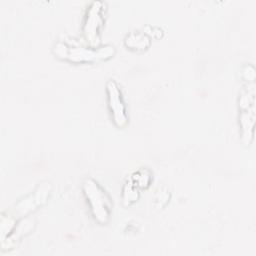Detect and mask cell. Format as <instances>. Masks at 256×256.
Listing matches in <instances>:
<instances>
[{"mask_svg":"<svg viewBox=\"0 0 256 256\" xmlns=\"http://www.w3.org/2000/svg\"><path fill=\"white\" fill-rule=\"evenodd\" d=\"M84 187L85 194L91 203L95 217L102 223L106 222L107 218L109 217V206L108 198H106L105 193L95 182L91 180H87V182L84 184Z\"/></svg>","mask_w":256,"mask_h":256,"instance_id":"6da1fadb","label":"cell"},{"mask_svg":"<svg viewBox=\"0 0 256 256\" xmlns=\"http://www.w3.org/2000/svg\"><path fill=\"white\" fill-rule=\"evenodd\" d=\"M108 92H109V101H110V108L113 110V115L115 122L117 125L122 126L126 123V115L124 110V105L121 101V95L119 89L117 88L114 81H110L108 83Z\"/></svg>","mask_w":256,"mask_h":256,"instance_id":"7a4b0ae2","label":"cell"}]
</instances>
